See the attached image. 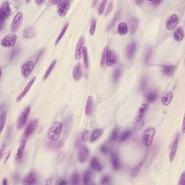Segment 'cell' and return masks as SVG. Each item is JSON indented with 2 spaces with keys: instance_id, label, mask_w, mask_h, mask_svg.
<instances>
[{
  "instance_id": "6da1fadb",
  "label": "cell",
  "mask_w": 185,
  "mask_h": 185,
  "mask_svg": "<svg viewBox=\"0 0 185 185\" xmlns=\"http://www.w3.org/2000/svg\"><path fill=\"white\" fill-rule=\"evenodd\" d=\"M62 129L63 126L61 122L57 121L53 122L48 131V134H47L48 139L52 142H56L58 140L62 134Z\"/></svg>"
},
{
  "instance_id": "7a4b0ae2",
  "label": "cell",
  "mask_w": 185,
  "mask_h": 185,
  "mask_svg": "<svg viewBox=\"0 0 185 185\" xmlns=\"http://www.w3.org/2000/svg\"><path fill=\"white\" fill-rule=\"evenodd\" d=\"M148 105L147 104H142L140 107L138 109L137 114H136L135 119V129L136 130H139L142 129L144 125V118L145 114L147 111Z\"/></svg>"
},
{
  "instance_id": "3957f363",
  "label": "cell",
  "mask_w": 185,
  "mask_h": 185,
  "mask_svg": "<svg viewBox=\"0 0 185 185\" xmlns=\"http://www.w3.org/2000/svg\"><path fill=\"white\" fill-rule=\"evenodd\" d=\"M156 129L153 127H149L145 130L144 133H143L142 139L143 142H144L145 145L146 147H149L152 145L154 138L155 135H156Z\"/></svg>"
},
{
  "instance_id": "277c9868",
  "label": "cell",
  "mask_w": 185,
  "mask_h": 185,
  "mask_svg": "<svg viewBox=\"0 0 185 185\" xmlns=\"http://www.w3.org/2000/svg\"><path fill=\"white\" fill-rule=\"evenodd\" d=\"M10 13H11V10H10L9 2L8 1H3L1 4V7H0V25H1V28H2L4 20L9 17Z\"/></svg>"
},
{
  "instance_id": "5b68a950",
  "label": "cell",
  "mask_w": 185,
  "mask_h": 185,
  "mask_svg": "<svg viewBox=\"0 0 185 185\" xmlns=\"http://www.w3.org/2000/svg\"><path fill=\"white\" fill-rule=\"evenodd\" d=\"M31 106H26L25 109H24L23 111H22V112L20 114L17 124V128L18 129V130H21L22 127H24V125H25L26 122H27L28 119L29 115L31 114Z\"/></svg>"
},
{
  "instance_id": "8992f818",
  "label": "cell",
  "mask_w": 185,
  "mask_h": 185,
  "mask_svg": "<svg viewBox=\"0 0 185 185\" xmlns=\"http://www.w3.org/2000/svg\"><path fill=\"white\" fill-rule=\"evenodd\" d=\"M85 39L84 36H80L76 44L75 52V57L77 61H80L82 57H83V51H84L85 48Z\"/></svg>"
},
{
  "instance_id": "52a82bcc",
  "label": "cell",
  "mask_w": 185,
  "mask_h": 185,
  "mask_svg": "<svg viewBox=\"0 0 185 185\" xmlns=\"http://www.w3.org/2000/svg\"><path fill=\"white\" fill-rule=\"evenodd\" d=\"M17 36L15 34L7 35L1 41V46L4 48H10L15 46L17 41Z\"/></svg>"
},
{
  "instance_id": "ba28073f",
  "label": "cell",
  "mask_w": 185,
  "mask_h": 185,
  "mask_svg": "<svg viewBox=\"0 0 185 185\" xmlns=\"http://www.w3.org/2000/svg\"><path fill=\"white\" fill-rule=\"evenodd\" d=\"M22 20H23V15L21 12H18L15 14V15L13 17V22H12L11 25V31L12 32L15 33L19 31L22 25Z\"/></svg>"
},
{
  "instance_id": "9c48e42d",
  "label": "cell",
  "mask_w": 185,
  "mask_h": 185,
  "mask_svg": "<svg viewBox=\"0 0 185 185\" xmlns=\"http://www.w3.org/2000/svg\"><path fill=\"white\" fill-rule=\"evenodd\" d=\"M38 119H34L31 120V122H29L28 125L25 127V131H24V137H25V139L29 137L36 131L38 127Z\"/></svg>"
},
{
  "instance_id": "30bf717a",
  "label": "cell",
  "mask_w": 185,
  "mask_h": 185,
  "mask_svg": "<svg viewBox=\"0 0 185 185\" xmlns=\"http://www.w3.org/2000/svg\"><path fill=\"white\" fill-rule=\"evenodd\" d=\"M35 64L32 61H28V62H25L23 65L22 66L21 68V74L25 78H28L30 75L31 74L33 71H34Z\"/></svg>"
},
{
  "instance_id": "8fae6325",
  "label": "cell",
  "mask_w": 185,
  "mask_h": 185,
  "mask_svg": "<svg viewBox=\"0 0 185 185\" xmlns=\"http://www.w3.org/2000/svg\"><path fill=\"white\" fill-rule=\"evenodd\" d=\"M179 16L177 14H173L169 17V19L167 20L166 24V27L167 30H173L177 27L178 23H179Z\"/></svg>"
},
{
  "instance_id": "7c38bea8",
  "label": "cell",
  "mask_w": 185,
  "mask_h": 185,
  "mask_svg": "<svg viewBox=\"0 0 185 185\" xmlns=\"http://www.w3.org/2000/svg\"><path fill=\"white\" fill-rule=\"evenodd\" d=\"M36 76L33 77V78H31V80H30V81L27 83V85H25V88H24L23 90H22V91L20 92V95H19L18 97L17 98V99H16L17 102H20V101H21L22 99L25 96L26 94H27L28 92H29L30 89L31 88V87H32L33 85L34 84V83H35V81H36Z\"/></svg>"
},
{
  "instance_id": "4fadbf2b",
  "label": "cell",
  "mask_w": 185,
  "mask_h": 185,
  "mask_svg": "<svg viewBox=\"0 0 185 185\" xmlns=\"http://www.w3.org/2000/svg\"><path fill=\"white\" fill-rule=\"evenodd\" d=\"M70 7V2L69 1H62L59 4H58V7H57V11L59 16L64 17L67 15Z\"/></svg>"
},
{
  "instance_id": "5bb4252c",
  "label": "cell",
  "mask_w": 185,
  "mask_h": 185,
  "mask_svg": "<svg viewBox=\"0 0 185 185\" xmlns=\"http://www.w3.org/2000/svg\"><path fill=\"white\" fill-rule=\"evenodd\" d=\"M117 62V56L113 50L108 49L107 51V58H106V65L113 66Z\"/></svg>"
},
{
  "instance_id": "9a60e30c",
  "label": "cell",
  "mask_w": 185,
  "mask_h": 185,
  "mask_svg": "<svg viewBox=\"0 0 185 185\" xmlns=\"http://www.w3.org/2000/svg\"><path fill=\"white\" fill-rule=\"evenodd\" d=\"M94 108V100L91 95H88L87 98L86 104H85V113L87 116H90L92 114Z\"/></svg>"
},
{
  "instance_id": "2e32d148",
  "label": "cell",
  "mask_w": 185,
  "mask_h": 185,
  "mask_svg": "<svg viewBox=\"0 0 185 185\" xmlns=\"http://www.w3.org/2000/svg\"><path fill=\"white\" fill-rule=\"evenodd\" d=\"M178 145H179V137L177 136L175 139L174 140V142H172V146H171L170 149V154H169V160L172 162L174 160V158H175L176 153H177V151L178 148Z\"/></svg>"
},
{
  "instance_id": "e0dca14e",
  "label": "cell",
  "mask_w": 185,
  "mask_h": 185,
  "mask_svg": "<svg viewBox=\"0 0 185 185\" xmlns=\"http://www.w3.org/2000/svg\"><path fill=\"white\" fill-rule=\"evenodd\" d=\"M83 75V68H82L81 64L78 63L75 65V67H74L72 72V78L74 80L78 81L79 80L80 78H82Z\"/></svg>"
},
{
  "instance_id": "ac0fdd59",
  "label": "cell",
  "mask_w": 185,
  "mask_h": 185,
  "mask_svg": "<svg viewBox=\"0 0 185 185\" xmlns=\"http://www.w3.org/2000/svg\"><path fill=\"white\" fill-rule=\"evenodd\" d=\"M89 156V151L86 147H82L78 153V160L80 163H84L86 161Z\"/></svg>"
},
{
  "instance_id": "d6986e66",
  "label": "cell",
  "mask_w": 185,
  "mask_h": 185,
  "mask_svg": "<svg viewBox=\"0 0 185 185\" xmlns=\"http://www.w3.org/2000/svg\"><path fill=\"white\" fill-rule=\"evenodd\" d=\"M111 161L112 166L114 170L118 171L121 168V163H120L119 158L118 155L115 153H111Z\"/></svg>"
},
{
  "instance_id": "ffe728a7",
  "label": "cell",
  "mask_w": 185,
  "mask_h": 185,
  "mask_svg": "<svg viewBox=\"0 0 185 185\" xmlns=\"http://www.w3.org/2000/svg\"><path fill=\"white\" fill-rule=\"evenodd\" d=\"M36 179H37V178H36L35 173L31 172L24 178L23 181H22V184L25 185L34 184L36 182Z\"/></svg>"
},
{
  "instance_id": "44dd1931",
  "label": "cell",
  "mask_w": 185,
  "mask_h": 185,
  "mask_svg": "<svg viewBox=\"0 0 185 185\" xmlns=\"http://www.w3.org/2000/svg\"><path fill=\"white\" fill-rule=\"evenodd\" d=\"M136 47H137V46H136V43L134 42V41L129 43L128 46L127 47V51H126L127 57H128V59H130V60L132 59L134 54H135Z\"/></svg>"
},
{
  "instance_id": "7402d4cb",
  "label": "cell",
  "mask_w": 185,
  "mask_h": 185,
  "mask_svg": "<svg viewBox=\"0 0 185 185\" xmlns=\"http://www.w3.org/2000/svg\"><path fill=\"white\" fill-rule=\"evenodd\" d=\"M173 99V92L172 91L166 92L161 98V102L163 106H169Z\"/></svg>"
},
{
  "instance_id": "603a6c76",
  "label": "cell",
  "mask_w": 185,
  "mask_h": 185,
  "mask_svg": "<svg viewBox=\"0 0 185 185\" xmlns=\"http://www.w3.org/2000/svg\"><path fill=\"white\" fill-rule=\"evenodd\" d=\"M25 146H26V139H24L21 141V142H20V145H19V147H18V149H17L16 157H15L16 160L21 159L22 156H23V153H24V151H25Z\"/></svg>"
},
{
  "instance_id": "cb8c5ba5",
  "label": "cell",
  "mask_w": 185,
  "mask_h": 185,
  "mask_svg": "<svg viewBox=\"0 0 185 185\" xmlns=\"http://www.w3.org/2000/svg\"><path fill=\"white\" fill-rule=\"evenodd\" d=\"M176 70L174 65H165L162 67V72L166 76H172Z\"/></svg>"
},
{
  "instance_id": "d4e9b609",
  "label": "cell",
  "mask_w": 185,
  "mask_h": 185,
  "mask_svg": "<svg viewBox=\"0 0 185 185\" xmlns=\"http://www.w3.org/2000/svg\"><path fill=\"white\" fill-rule=\"evenodd\" d=\"M129 31V28L128 25L126 22H122L118 24L117 25V32L119 34L124 36V35L127 34Z\"/></svg>"
},
{
  "instance_id": "484cf974",
  "label": "cell",
  "mask_w": 185,
  "mask_h": 185,
  "mask_svg": "<svg viewBox=\"0 0 185 185\" xmlns=\"http://www.w3.org/2000/svg\"><path fill=\"white\" fill-rule=\"evenodd\" d=\"M90 167L92 169L96 171V172H101L102 170V166L98 160L95 157H93L90 161Z\"/></svg>"
},
{
  "instance_id": "4316f807",
  "label": "cell",
  "mask_w": 185,
  "mask_h": 185,
  "mask_svg": "<svg viewBox=\"0 0 185 185\" xmlns=\"http://www.w3.org/2000/svg\"><path fill=\"white\" fill-rule=\"evenodd\" d=\"M24 37L25 38H34L36 36V31L33 26L27 27L24 31Z\"/></svg>"
},
{
  "instance_id": "83f0119b",
  "label": "cell",
  "mask_w": 185,
  "mask_h": 185,
  "mask_svg": "<svg viewBox=\"0 0 185 185\" xmlns=\"http://www.w3.org/2000/svg\"><path fill=\"white\" fill-rule=\"evenodd\" d=\"M103 134V130L101 129H95V130L92 131L91 135L90 137V140L91 142H95L96 141L99 137L102 135Z\"/></svg>"
},
{
  "instance_id": "f1b7e54d",
  "label": "cell",
  "mask_w": 185,
  "mask_h": 185,
  "mask_svg": "<svg viewBox=\"0 0 185 185\" xmlns=\"http://www.w3.org/2000/svg\"><path fill=\"white\" fill-rule=\"evenodd\" d=\"M174 38L177 41H182L183 38H184V31L181 27L179 28L175 31L174 34Z\"/></svg>"
},
{
  "instance_id": "f546056e",
  "label": "cell",
  "mask_w": 185,
  "mask_h": 185,
  "mask_svg": "<svg viewBox=\"0 0 185 185\" xmlns=\"http://www.w3.org/2000/svg\"><path fill=\"white\" fill-rule=\"evenodd\" d=\"M130 32L131 34H134L137 31V26H138V20L136 17H132L130 21Z\"/></svg>"
},
{
  "instance_id": "4dcf8cb0",
  "label": "cell",
  "mask_w": 185,
  "mask_h": 185,
  "mask_svg": "<svg viewBox=\"0 0 185 185\" xmlns=\"http://www.w3.org/2000/svg\"><path fill=\"white\" fill-rule=\"evenodd\" d=\"M56 63H57V59H54V60L53 62H52L51 63V64L49 65V67H48V69H46V72H45L44 75H43V80H46V79H47V78H48V76L50 75V74H51V73L52 70H53L54 68L55 65H56Z\"/></svg>"
},
{
  "instance_id": "1f68e13d",
  "label": "cell",
  "mask_w": 185,
  "mask_h": 185,
  "mask_svg": "<svg viewBox=\"0 0 185 185\" xmlns=\"http://www.w3.org/2000/svg\"><path fill=\"white\" fill-rule=\"evenodd\" d=\"M68 26H69V22H67V23L65 24V25H64L63 28H62V31H61L60 34H59V35L58 36V37H57V40H56L55 41V45H57L58 43H59V41H61V40L62 39V38L64 37V34H65L66 31H67V30L68 28Z\"/></svg>"
},
{
  "instance_id": "d6a6232c",
  "label": "cell",
  "mask_w": 185,
  "mask_h": 185,
  "mask_svg": "<svg viewBox=\"0 0 185 185\" xmlns=\"http://www.w3.org/2000/svg\"><path fill=\"white\" fill-rule=\"evenodd\" d=\"M107 51L108 48L106 47L104 50H103L102 54H101V61H100V64H101V67H104V66L106 64V58H107Z\"/></svg>"
},
{
  "instance_id": "836d02e7",
  "label": "cell",
  "mask_w": 185,
  "mask_h": 185,
  "mask_svg": "<svg viewBox=\"0 0 185 185\" xmlns=\"http://www.w3.org/2000/svg\"><path fill=\"white\" fill-rule=\"evenodd\" d=\"M7 120V111H2L0 114V124H1V132L3 131Z\"/></svg>"
},
{
  "instance_id": "e575fe53",
  "label": "cell",
  "mask_w": 185,
  "mask_h": 185,
  "mask_svg": "<svg viewBox=\"0 0 185 185\" xmlns=\"http://www.w3.org/2000/svg\"><path fill=\"white\" fill-rule=\"evenodd\" d=\"M157 97H158V92L156 91H151L146 95V100L148 102H153L156 100Z\"/></svg>"
},
{
  "instance_id": "d590c367",
  "label": "cell",
  "mask_w": 185,
  "mask_h": 185,
  "mask_svg": "<svg viewBox=\"0 0 185 185\" xmlns=\"http://www.w3.org/2000/svg\"><path fill=\"white\" fill-rule=\"evenodd\" d=\"M132 134V131L131 130H125L122 133L121 136L119 137V142H124V141L126 140L127 139H128L130 137V136Z\"/></svg>"
},
{
  "instance_id": "8d00e7d4",
  "label": "cell",
  "mask_w": 185,
  "mask_h": 185,
  "mask_svg": "<svg viewBox=\"0 0 185 185\" xmlns=\"http://www.w3.org/2000/svg\"><path fill=\"white\" fill-rule=\"evenodd\" d=\"M106 4H107V1H100L98 7V15H101L104 13V10H105Z\"/></svg>"
},
{
  "instance_id": "74e56055",
  "label": "cell",
  "mask_w": 185,
  "mask_h": 185,
  "mask_svg": "<svg viewBox=\"0 0 185 185\" xmlns=\"http://www.w3.org/2000/svg\"><path fill=\"white\" fill-rule=\"evenodd\" d=\"M83 61H84L85 67L86 68V69H88V68L89 67V59H88V49H87L86 47H85L84 51H83Z\"/></svg>"
},
{
  "instance_id": "f35d334b",
  "label": "cell",
  "mask_w": 185,
  "mask_h": 185,
  "mask_svg": "<svg viewBox=\"0 0 185 185\" xmlns=\"http://www.w3.org/2000/svg\"><path fill=\"white\" fill-rule=\"evenodd\" d=\"M95 29H96V20L95 18L92 19L90 26V36H93L95 34Z\"/></svg>"
},
{
  "instance_id": "ab89813d",
  "label": "cell",
  "mask_w": 185,
  "mask_h": 185,
  "mask_svg": "<svg viewBox=\"0 0 185 185\" xmlns=\"http://www.w3.org/2000/svg\"><path fill=\"white\" fill-rule=\"evenodd\" d=\"M142 161L140 162V163H139V164H138V165L136 166L135 168H133V169H132V173H131V177H135L138 174V173L139 172V170H140V168H141V166H142Z\"/></svg>"
},
{
  "instance_id": "60d3db41",
  "label": "cell",
  "mask_w": 185,
  "mask_h": 185,
  "mask_svg": "<svg viewBox=\"0 0 185 185\" xmlns=\"http://www.w3.org/2000/svg\"><path fill=\"white\" fill-rule=\"evenodd\" d=\"M90 178H91V174L89 171H86L85 172L84 175H83V183L85 184H88L90 183Z\"/></svg>"
},
{
  "instance_id": "b9f144b4",
  "label": "cell",
  "mask_w": 185,
  "mask_h": 185,
  "mask_svg": "<svg viewBox=\"0 0 185 185\" xmlns=\"http://www.w3.org/2000/svg\"><path fill=\"white\" fill-rule=\"evenodd\" d=\"M122 75V70L120 68H116L115 69L114 73H113V79H114V82H116L117 80L119 79L120 76Z\"/></svg>"
},
{
  "instance_id": "7bdbcfd3",
  "label": "cell",
  "mask_w": 185,
  "mask_h": 185,
  "mask_svg": "<svg viewBox=\"0 0 185 185\" xmlns=\"http://www.w3.org/2000/svg\"><path fill=\"white\" fill-rule=\"evenodd\" d=\"M118 135H119L118 129L115 128L114 130H113V132H112V133H111V136H110L109 140L111 141V142H114V141H115L116 139H117Z\"/></svg>"
},
{
  "instance_id": "ee69618b",
  "label": "cell",
  "mask_w": 185,
  "mask_h": 185,
  "mask_svg": "<svg viewBox=\"0 0 185 185\" xmlns=\"http://www.w3.org/2000/svg\"><path fill=\"white\" fill-rule=\"evenodd\" d=\"M79 183V175L77 172L74 173L71 177V184H78Z\"/></svg>"
},
{
  "instance_id": "f6af8a7d",
  "label": "cell",
  "mask_w": 185,
  "mask_h": 185,
  "mask_svg": "<svg viewBox=\"0 0 185 185\" xmlns=\"http://www.w3.org/2000/svg\"><path fill=\"white\" fill-rule=\"evenodd\" d=\"M151 54H152V51L151 48H149L147 51V52H146L145 56V63H148L150 61V59L151 58Z\"/></svg>"
},
{
  "instance_id": "bcb514c9",
  "label": "cell",
  "mask_w": 185,
  "mask_h": 185,
  "mask_svg": "<svg viewBox=\"0 0 185 185\" xmlns=\"http://www.w3.org/2000/svg\"><path fill=\"white\" fill-rule=\"evenodd\" d=\"M109 4L107 6V9H106V10L105 16H107V15H109L110 13H111V10H112V9H113V2H112V1H110V2H109Z\"/></svg>"
},
{
  "instance_id": "7dc6e473",
  "label": "cell",
  "mask_w": 185,
  "mask_h": 185,
  "mask_svg": "<svg viewBox=\"0 0 185 185\" xmlns=\"http://www.w3.org/2000/svg\"><path fill=\"white\" fill-rule=\"evenodd\" d=\"M88 137H89V131L85 130L83 133V135H82V140H83V142H85V141L88 140Z\"/></svg>"
},
{
  "instance_id": "c3c4849f",
  "label": "cell",
  "mask_w": 185,
  "mask_h": 185,
  "mask_svg": "<svg viewBox=\"0 0 185 185\" xmlns=\"http://www.w3.org/2000/svg\"><path fill=\"white\" fill-rule=\"evenodd\" d=\"M179 184L180 185H184L185 184V172H183L182 174H181L180 179H179Z\"/></svg>"
},
{
  "instance_id": "681fc988",
  "label": "cell",
  "mask_w": 185,
  "mask_h": 185,
  "mask_svg": "<svg viewBox=\"0 0 185 185\" xmlns=\"http://www.w3.org/2000/svg\"><path fill=\"white\" fill-rule=\"evenodd\" d=\"M110 177H108V176H105V177H104L102 178V179H101V184H109V181H110Z\"/></svg>"
},
{
  "instance_id": "f907efd6",
  "label": "cell",
  "mask_w": 185,
  "mask_h": 185,
  "mask_svg": "<svg viewBox=\"0 0 185 185\" xmlns=\"http://www.w3.org/2000/svg\"><path fill=\"white\" fill-rule=\"evenodd\" d=\"M109 148H108V146L106 145H103L101 147V153H108V152H109Z\"/></svg>"
},
{
  "instance_id": "816d5d0a",
  "label": "cell",
  "mask_w": 185,
  "mask_h": 185,
  "mask_svg": "<svg viewBox=\"0 0 185 185\" xmlns=\"http://www.w3.org/2000/svg\"><path fill=\"white\" fill-rule=\"evenodd\" d=\"M17 53H18V49L17 48H14V49L13 50V51H12L11 54H10V59H14L15 57H17Z\"/></svg>"
},
{
  "instance_id": "f5cc1de1",
  "label": "cell",
  "mask_w": 185,
  "mask_h": 185,
  "mask_svg": "<svg viewBox=\"0 0 185 185\" xmlns=\"http://www.w3.org/2000/svg\"><path fill=\"white\" fill-rule=\"evenodd\" d=\"M151 4H154V5H158V4H160V3H161V1H151Z\"/></svg>"
},
{
  "instance_id": "db71d44e",
  "label": "cell",
  "mask_w": 185,
  "mask_h": 185,
  "mask_svg": "<svg viewBox=\"0 0 185 185\" xmlns=\"http://www.w3.org/2000/svg\"><path fill=\"white\" fill-rule=\"evenodd\" d=\"M181 132H182V134L184 133V119H183V121H182V126H181Z\"/></svg>"
},
{
  "instance_id": "11a10c76",
  "label": "cell",
  "mask_w": 185,
  "mask_h": 185,
  "mask_svg": "<svg viewBox=\"0 0 185 185\" xmlns=\"http://www.w3.org/2000/svg\"><path fill=\"white\" fill-rule=\"evenodd\" d=\"M4 145L3 144L1 148V157H2L3 156V152H4Z\"/></svg>"
},
{
  "instance_id": "9f6ffc18",
  "label": "cell",
  "mask_w": 185,
  "mask_h": 185,
  "mask_svg": "<svg viewBox=\"0 0 185 185\" xmlns=\"http://www.w3.org/2000/svg\"><path fill=\"white\" fill-rule=\"evenodd\" d=\"M67 182L66 181H64V180H62L61 181H59V184L60 185H63V184H67Z\"/></svg>"
},
{
  "instance_id": "6f0895ef",
  "label": "cell",
  "mask_w": 185,
  "mask_h": 185,
  "mask_svg": "<svg viewBox=\"0 0 185 185\" xmlns=\"http://www.w3.org/2000/svg\"><path fill=\"white\" fill-rule=\"evenodd\" d=\"M61 1H52L51 3H52V4H59L61 3Z\"/></svg>"
},
{
  "instance_id": "680465c9",
  "label": "cell",
  "mask_w": 185,
  "mask_h": 185,
  "mask_svg": "<svg viewBox=\"0 0 185 185\" xmlns=\"http://www.w3.org/2000/svg\"><path fill=\"white\" fill-rule=\"evenodd\" d=\"M45 2V1H36V3L38 4H43Z\"/></svg>"
},
{
  "instance_id": "91938a15",
  "label": "cell",
  "mask_w": 185,
  "mask_h": 185,
  "mask_svg": "<svg viewBox=\"0 0 185 185\" xmlns=\"http://www.w3.org/2000/svg\"><path fill=\"white\" fill-rule=\"evenodd\" d=\"M2 184L3 185H7V180L6 179H4V180H3V182H2Z\"/></svg>"
}]
</instances>
